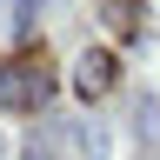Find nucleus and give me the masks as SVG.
Segmentation results:
<instances>
[{"mask_svg":"<svg viewBox=\"0 0 160 160\" xmlns=\"http://www.w3.org/2000/svg\"><path fill=\"white\" fill-rule=\"evenodd\" d=\"M47 93H53V73L40 53L0 60V113H33V107H47Z\"/></svg>","mask_w":160,"mask_h":160,"instance_id":"1","label":"nucleus"},{"mask_svg":"<svg viewBox=\"0 0 160 160\" xmlns=\"http://www.w3.org/2000/svg\"><path fill=\"white\" fill-rule=\"evenodd\" d=\"M73 87L87 93V100H100V93L113 87V53H107V47H93V53H80V67H73Z\"/></svg>","mask_w":160,"mask_h":160,"instance_id":"2","label":"nucleus"}]
</instances>
